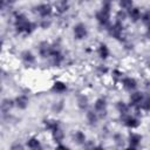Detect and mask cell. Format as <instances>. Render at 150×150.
I'll list each match as a JSON object with an SVG mask.
<instances>
[{
  "instance_id": "obj_1",
  "label": "cell",
  "mask_w": 150,
  "mask_h": 150,
  "mask_svg": "<svg viewBox=\"0 0 150 150\" xmlns=\"http://www.w3.org/2000/svg\"><path fill=\"white\" fill-rule=\"evenodd\" d=\"M74 34L77 39H83L86 35H87V29H86V26L82 25V23H79L74 27Z\"/></svg>"
},
{
  "instance_id": "obj_2",
  "label": "cell",
  "mask_w": 150,
  "mask_h": 150,
  "mask_svg": "<svg viewBox=\"0 0 150 150\" xmlns=\"http://www.w3.org/2000/svg\"><path fill=\"white\" fill-rule=\"evenodd\" d=\"M96 18H97V20H98V22H100L101 25L105 26V25H108V22H109V12L102 9L101 12H98V13L96 14Z\"/></svg>"
},
{
  "instance_id": "obj_3",
  "label": "cell",
  "mask_w": 150,
  "mask_h": 150,
  "mask_svg": "<svg viewBox=\"0 0 150 150\" xmlns=\"http://www.w3.org/2000/svg\"><path fill=\"white\" fill-rule=\"evenodd\" d=\"M36 12L41 15V16H47L50 14L52 12V7L49 5H40L36 7Z\"/></svg>"
},
{
  "instance_id": "obj_4",
  "label": "cell",
  "mask_w": 150,
  "mask_h": 150,
  "mask_svg": "<svg viewBox=\"0 0 150 150\" xmlns=\"http://www.w3.org/2000/svg\"><path fill=\"white\" fill-rule=\"evenodd\" d=\"M122 30H123V27H122V25L120 23V21H117V22L110 28V34H111L112 36H115V38H120Z\"/></svg>"
},
{
  "instance_id": "obj_5",
  "label": "cell",
  "mask_w": 150,
  "mask_h": 150,
  "mask_svg": "<svg viewBox=\"0 0 150 150\" xmlns=\"http://www.w3.org/2000/svg\"><path fill=\"white\" fill-rule=\"evenodd\" d=\"M55 7H56V11L59 13H63L68 9V1L67 0H59L55 4Z\"/></svg>"
},
{
  "instance_id": "obj_6",
  "label": "cell",
  "mask_w": 150,
  "mask_h": 150,
  "mask_svg": "<svg viewBox=\"0 0 150 150\" xmlns=\"http://www.w3.org/2000/svg\"><path fill=\"white\" fill-rule=\"evenodd\" d=\"M124 123H125V125L129 127V128H136V127L139 124L138 120L135 118V117H131V116L125 117V118H124Z\"/></svg>"
},
{
  "instance_id": "obj_7",
  "label": "cell",
  "mask_w": 150,
  "mask_h": 150,
  "mask_svg": "<svg viewBox=\"0 0 150 150\" xmlns=\"http://www.w3.org/2000/svg\"><path fill=\"white\" fill-rule=\"evenodd\" d=\"M123 86H124L125 89H129V90L135 89L136 88V81L131 77H127V79L123 80Z\"/></svg>"
},
{
  "instance_id": "obj_8",
  "label": "cell",
  "mask_w": 150,
  "mask_h": 150,
  "mask_svg": "<svg viewBox=\"0 0 150 150\" xmlns=\"http://www.w3.org/2000/svg\"><path fill=\"white\" fill-rule=\"evenodd\" d=\"M142 100H143V95H142L141 93H134V94H131V96H130V103H131L132 105L139 104Z\"/></svg>"
},
{
  "instance_id": "obj_9",
  "label": "cell",
  "mask_w": 150,
  "mask_h": 150,
  "mask_svg": "<svg viewBox=\"0 0 150 150\" xmlns=\"http://www.w3.org/2000/svg\"><path fill=\"white\" fill-rule=\"evenodd\" d=\"M16 105H18L19 108H21V109H25V108L28 105V98H27L26 96H23V95L19 96V97L16 98Z\"/></svg>"
},
{
  "instance_id": "obj_10",
  "label": "cell",
  "mask_w": 150,
  "mask_h": 150,
  "mask_svg": "<svg viewBox=\"0 0 150 150\" xmlns=\"http://www.w3.org/2000/svg\"><path fill=\"white\" fill-rule=\"evenodd\" d=\"M63 137H64V134H63V131L60 128H56V129L53 130V138L56 142H61L63 139Z\"/></svg>"
},
{
  "instance_id": "obj_11",
  "label": "cell",
  "mask_w": 150,
  "mask_h": 150,
  "mask_svg": "<svg viewBox=\"0 0 150 150\" xmlns=\"http://www.w3.org/2000/svg\"><path fill=\"white\" fill-rule=\"evenodd\" d=\"M139 141H141V136L137 135V134H131L130 137H129V142H130V145H131L132 148L137 146L138 143H139Z\"/></svg>"
},
{
  "instance_id": "obj_12",
  "label": "cell",
  "mask_w": 150,
  "mask_h": 150,
  "mask_svg": "<svg viewBox=\"0 0 150 150\" xmlns=\"http://www.w3.org/2000/svg\"><path fill=\"white\" fill-rule=\"evenodd\" d=\"M95 109L97 111H104V109H105V101L103 98H98L96 101V103H95Z\"/></svg>"
},
{
  "instance_id": "obj_13",
  "label": "cell",
  "mask_w": 150,
  "mask_h": 150,
  "mask_svg": "<svg viewBox=\"0 0 150 150\" xmlns=\"http://www.w3.org/2000/svg\"><path fill=\"white\" fill-rule=\"evenodd\" d=\"M98 52H100V56H101L102 59H107L108 55H109V50H108V48H107L105 45H101Z\"/></svg>"
},
{
  "instance_id": "obj_14",
  "label": "cell",
  "mask_w": 150,
  "mask_h": 150,
  "mask_svg": "<svg viewBox=\"0 0 150 150\" xmlns=\"http://www.w3.org/2000/svg\"><path fill=\"white\" fill-rule=\"evenodd\" d=\"M130 16H131V19L132 20H138L139 18H141V12H139V9L138 8H131L130 9Z\"/></svg>"
},
{
  "instance_id": "obj_15",
  "label": "cell",
  "mask_w": 150,
  "mask_h": 150,
  "mask_svg": "<svg viewBox=\"0 0 150 150\" xmlns=\"http://www.w3.org/2000/svg\"><path fill=\"white\" fill-rule=\"evenodd\" d=\"M22 59H23L26 62H28V63L34 62V56H33V54H32L30 52H23V53H22Z\"/></svg>"
},
{
  "instance_id": "obj_16",
  "label": "cell",
  "mask_w": 150,
  "mask_h": 150,
  "mask_svg": "<svg viewBox=\"0 0 150 150\" xmlns=\"http://www.w3.org/2000/svg\"><path fill=\"white\" fill-rule=\"evenodd\" d=\"M45 125L49 130H54V129L59 128V123L56 121H45Z\"/></svg>"
},
{
  "instance_id": "obj_17",
  "label": "cell",
  "mask_w": 150,
  "mask_h": 150,
  "mask_svg": "<svg viewBox=\"0 0 150 150\" xmlns=\"http://www.w3.org/2000/svg\"><path fill=\"white\" fill-rule=\"evenodd\" d=\"M139 107L143 109V110H150V98L146 97V98H143L139 103Z\"/></svg>"
},
{
  "instance_id": "obj_18",
  "label": "cell",
  "mask_w": 150,
  "mask_h": 150,
  "mask_svg": "<svg viewBox=\"0 0 150 150\" xmlns=\"http://www.w3.org/2000/svg\"><path fill=\"white\" fill-rule=\"evenodd\" d=\"M53 90L61 93V91L66 90V84H64V83H62V82H55V83H54V86H53Z\"/></svg>"
},
{
  "instance_id": "obj_19",
  "label": "cell",
  "mask_w": 150,
  "mask_h": 150,
  "mask_svg": "<svg viewBox=\"0 0 150 150\" xmlns=\"http://www.w3.org/2000/svg\"><path fill=\"white\" fill-rule=\"evenodd\" d=\"M27 144H28V146H29L30 149H38V148L40 146V142H39V139H36V138H30Z\"/></svg>"
},
{
  "instance_id": "obj_20",
  "label": "cell",
  "mask_w": 150,
  "mask_h": 150,
  "mask_svg": "<svg viewBox=\"0 0 150 150\" xmlns=\"http://www.w3.org/2000/svg\"><path fill=\"white\" fill-rule=\"evenodd\" d=\"M75 141L77 142V143H84V141H86V136H84V134H82L81 131H77L76 134H75Z\"/></svg>"
},
{
  "instance_id": "obj_21",
  "label": "cell",
  "mask_w": 150,
  "mask_h": 150,
  "mask_svg": "<svg viewBox=\"0 0 150 150\" xmlns=\"http://www.w3.org/2000/svg\"><path fill=\"white\" fill-rule=\"evenodd\" d=\"M120 6L124 9H128V8H131L132 6V0H121L120 1Z\"/></svg>"
},
{
  "instance_id": "obj_22",
  "label": "cell",
  "mask_w": 150,
  "mask_h": 150,
  "mask_svg": "<svg viewBox=\"0 0 150 150\" xmlns=\"http://www.w3.org/2000/svg\"><path fill=\"white\" fill-rule=\"evenodd\" d=\"M117 109L121 111V114H127L128 112V107L123 103V102H118V104H117Z\"/></svg>"
},
{
  "instance_id": "obj_23",
  "label": "cell",
  "mask_w": 150,
  "mask_h": 150,
  "mask_svg": "<svg viewBox=\"0 0 150 150\" xmlns=\"http://www.w3.org/2000/svg\"><path fill=\"white\" fill-rule=\"evenodd\" d=\"M77 102H79L80 108H86V107H87V97H84V96H80Z\"/></svg>"
},
{
  "instance_id": "obj_24",
  "label": "cell",
  "mask_w": 150,
  "mask_h": 150,
  "mask_svg": "<svg viewBox=\"0 0 150 150\" xmlns=\"http://www.w3.org/2000/svg\"><path fill=\"white\" fill-rule=\"evenodd\" d=\"M12 101H9V100H5L4 101V103H2V109L5 110V111H7V110H9L11 108H12Z\"/></svg>"
},
{
  "instance_id": "obj_25",
  "label": "cell",
  "mask_w": 150,
  "mask_h": 150,
  "mask_svg": "<svg viewBox=\"0 0 150 150\" xmlns=\"http://www.w3.org/2000/svg\"><path fill=\"white\" fill-rule=\"evenodd\" d=\"M88 121L90 123H95L96 122V115H95V112H93V111H89L88 112Z\"/></svg>"
},
{
  "instance_id": "obj_26",
  "label": "cell",
  "mask_w": 150,
  "mask_h": 150,
  "mask_svg": "<svg viewBox=\"0 0 150 150\" xmlns=\"http://www.w3.org/2000/svg\"><path fill=\"white\" fill-rule=\"evenodd\" d=\"M143 21H144L146 25H150V13H146V14L143 16Z\"/></svg>"
},
{
  "instance_id": "obj_27",
  "label": "cell",
  "mask_w": 150,
  "mask_h": 150,
  "mask_svg": "<svg viewBox=\"0 0 150 150\" xmlns=\"http://www.w3.org/2000/svg\"><path fill=\"white\" fill-rule=\"evenodd\" d=\"M124 16H125V15H124V13H121V12H120V13H118V15H117L118 21H120V20H123V19H124Z\"/></svg>"
},
{
  "instance_id": "obj_28",
  "label": "cell",
  "mask_w": 150,
  "mask_h": 150,
  "mask_svg": "<svg viewBox=\"0 0 150 150\" xmlns=\"http://www.w3.org/2000/svg\"><path fill=\"white\" fill-rule=\"evenodd\" d=\"M148 33L150 34V25H148Z\"/></svg>"
},
{
  "instance_id": "obj_29",
  "label": "cell",
  "mask_w": 150,
  "mask_h": 150,
  "mask_svg": "<svg viewBox=\"0 0 150 150\" xmlns=\"http://www.w3.org/2000/svg\"><path fill=\"white\" fill-rule=\"evenodd\" d=\"M7 1H8V2H14L15 0H7Z\"/></svg>"
}]
</instances>
